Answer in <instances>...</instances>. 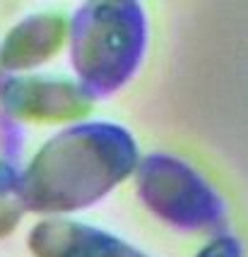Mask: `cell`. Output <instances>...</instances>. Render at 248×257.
I'll return each instance as SVG.
<instances>
[{"instance_id": "obj_1", "label": "cell", "mask_w": 248, "mask_h": 257, "mask_svg": "<svg viewBox=\"0 0 248 257\" xmlns=\"http://www.w3.org/2000/svg\"><path fill=\"white\" fill-rule=\"evenodd\" d=\"M135 135L116 120H79L53 133L20 171L15 202L39 219L75 216L135 176Z\"/></svg>"}, {"instance_id": "obj_2", "label": "cell", "mask_w": 248, "mask_h": 257, "mask_svg": "<svg viewBox=\"0 0 248 257\" xmlns=\"http://www.w3.org/2000/svg\"><path fill=\"white\" fill-rule=\"evenodd\" d=\"M149 20L137 0H87L68 15V60L92 99L125 89L145 60Z\"/></svg>"}, {"instance_id": "obj_3", "label": "cell", "mask_w": 248, "mask_h": 257, "mask_svg": "<svg viewBox=\"0 0 248 257\" xmlns=\"http://www.w3.org/2000/svg\"><path fill=\"white\" fill-rule=\"evenodd\" d=\"M133 180L137 200L164 226L181 233L224 231L226 200L186 159L169 152L142 154Z\"/></svg>"}, {"instance_id": "obj_4", "label": "cell", "mask_w": 248, "mask_h": 257, "mask_svg": "<svg viewBox=\"0 0 248 257\" xmlns=\"http://www.w3.org/2000/svg\"><path fill=\"white\" fill-rule=\"evenodd\" d=\"M3 113L17 123L72 125L87 120L94 99L75 79L58 75H8L0 79Z\"/></svg>"}, {"instance_id": "obj_5", "label": "cell", "mask_w": 248, "mask_h": 257, "mask_svg": "<svg viewBox=\"0 0 248 257\" xmlns=\"http://www.w3.org/2000/svg\"><path fill=\"white\" fill-rule=\"evenodd\" d=\"M32 257H149L121 235L75 216L39 219L27 233Z\"/></svg>"}, {"instance_id": "obj_6", "label": "cell", "mask_w": 248, "mask_h": 257, "mask_svg": "<svg viewBox=\"0 0 248 257\" xmlns=\"http://www.w3.org/2000/svg\"><path fill=\"white\" fill-rule=\"evenodd\" d=\"M68 48V15L39 10L10 27L0 41V72L22 75L56 60Z\"/></svg>"}, {"instance_id": "obj_7", "label": "cell", "mask_w": 248, "mask_h": 257, "mask_svg": "<svg viewBox=\"0 0 248 257\" xmlns=\"http://www.w3.org/2000/svg\"><path fill=\"white\" fill-rule=\"evenodd\" d=\"M193 257H246V250H243L241 238L224 228V231L207 235V240L193 252Z\"/></svg>"}, {"instance_id": "obj_8", "label": "cell", "mask_w": 248, "mask_h": 257, "mask_svg": "<svg viewBox=\"0 0 248 257\" xmlns=\"http://www.w3.org/2000/svg\"><path fill=\"white\" fill-rule=\"evenodd\" d=\"M0 145H3V152H5V159L15 164V159L22 154V145H24V133H22V125L17 120L8 118L3 113L0 118Z\"/></svg>"}, {"instance_id": "obj_9", "label": "cell", "mask_w": 248, "mask_h": 257, "mask_svg": "<svg viewBox=\"0 0 248 257\" xmlns=\"http://www.w3.org/2000/svg\"><path fill=\"white\" fill-rule=\"evenodd\" d=\"M22 207L17 202H8V200H0V238L10 235L20 221H22Z\"/></svg>"}, {"instance_id": "obj_10", "label": "cell", "mask_w": 248, "mask_h": 257, "mask_svg": "<svg viewBox=\"0 0 248 257\" xmlns=\"http://www.w3.org/2000/svg\"><path fill=\"white\" fill-rule=\"evenodd\" d=\"M17 180H20L17 166L10 164L5 157H0V200L15 195V190H17Z\"/></svg>"}]
</instances>
